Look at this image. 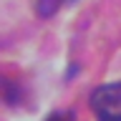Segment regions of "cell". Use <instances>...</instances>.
Here are the masks:
<instances>
[{
	"label": "cell",
	"instance_id": "obj_1",
	"mask_svg": "<svg viewBox=\"0 0 121 121\" xmlns=\"http://www.w3.org/2000/svg\"><path fill=\"white\" fill-rule=\"evenodd\" d=\"M91 111L98 121H121V81L98 86L91 93Z\"/></svg>",
	"mask_w": 121,
	"mask_h": 121
},
{
	"label": "cell",
	"instance_id": "obj_2",
	"mask_svg": "<svg viewBox=\"0 0 121 121\" xmlns=\"http://www.w3.org/2000/svg\"><path fill=\"white\" fill-rule=\"evenodd\" d=\"M23 98V88L20 83L13 78H0V101L8 106H18Z\"/></svg>",
	"mask_w": 121,
	"mask_h": 121
},
{
	"label": "cell",
	"instance_id": "obj_3",
	"mask_svg": "<svg viewBox=\"0 0 121 121\" xmlns=\"http://www.w3.org/2000/svg\"><path fill=\"white\" fill-rule=\"evenodd\" d=\"M60 0H35V13L40 18H51L56 10H58Z\"/></svg>",
	"mask_w": 121,
	"mask_h": 121
},
{
	"label": "cell",
	"instance_id": "obj_4",
	"mask_svg": "<svg viewBox=\"0 0 121 121\" xmlns=\"http://www.w3.org/2000/svg\"><path fill=\"white\" fill-rule=\"evenodd\" d=\"M45 121H76L73 111H53Z\"/></svg>",
	"mask_w": 121,
	"mask_h": 121
}]
</instances>
